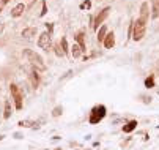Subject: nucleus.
Instances as JSON below:
<instances>
[{"mask_svg":"<svg viewBox=\"0 0 159 150\" xmlns=\"http://www.w3.org/2000/svg\"><path fill=\"white\" fill-rule=\"evenodd\" d=\"M24 56L27 57V60L32 63V66L35 68V70H39V71H44V70H46V63H44L43 57L39 56V54H36L35 51L25 49V51H24Z\"/></svg>","mask_w":159,"mask_h":150,"instance_id":"1","label":"nucleus"},{"mask_svg":"<svg viewBox=\"0 0 159 150\" xmlns=\"http://www.w3.org/2000/svg\"><path fill=\"white\" fill-rule=\"evenodd\" d=\"M145 30H147V21L139 18L134 22V29H132V38H134V41H140L145 36Z\"/></svg>","mask_w":159,"mask_h":150,"instance_id":"2","label":"nucleus"},{"mask_svg":"<svg viewBox=\"0 0 159 150\" xmlns=\"http://www.w3.org/2000/svg\"><path fill=\"white\" fill-rule=\"evenodd\" d=\"M105 115V107L101 104V106H95L93 109H91V114H90V123L91 125H96L99 123V122L104 119Z\"/></svg>","mask_w":159,"mask_h":150,"instance_id":"3","label":"nucleus"},{"mask_svg":"<svg viewBox=\"0 0 159 150\" xmlns=\"http://www.w3.org/2000/svg\"><path fill=\"white\" fill-rule=\"evenodd\" d=\"M10 90H11V95H13V100L16 101V107L21 111L22 106H24V101H22V92L19 90V87H18L16 84H11Z\"/></svg>","mask_w":159,"mask_h":150,"instance_id":"4","label":"nucleus"},{"mask_svg":"<svg viewBox=\"0 0 159 150\" xmlns=\"http://www.w3.org/2000/svg\"><path fill=\"white\" fill-rule=\"evenodd\" d=\"M38 46L41 48V49H44V51H47V49L52 46V38H50V33L44 32V33L39 35V38H38Z\"/></svg>","mask_w":159,"mask_h":150,"instance_id":"5","label":"nucleus"},{"mask_svg":"<svg viewBox=\"0 0 159 150\" xmlns=\"http://www.w3.org/2000/svg\"><path fill=\"white\" fill-rule=\"evenodd\" d=\"M112 10H110V6H105L104 10H101V13L96 16V19H95V30H98V27L99 25H102V22L107 19V16H109V13H110Z\"/></svg>","mask_w":159,"mask_h":150,"instance_id":"6","label":"nucleus"},{"mask_svg":"<svg viewBox=\"0 0 159 150\" xmlns=\"http://www.w3.org/2000/svg\"><path fill=\"white\" fill-rule=\"evenodd\" d=\"M36 35V27H27V29L22 30V38L25 40H32Z\"/></svg>","mask_w":159,"mask_h":150,"instance_id":"7","label":"nucleus"},{"mask_svg":"<svg viewBox=\"0 0 159 150\" xmlns=\"http://www.w3.org/2000/svg\"><path fill=\"white\" fill-rule=\"evenodd\" d=\"M104 48L105 49H110V48H113V44H115V36H113V33L110 32L109 35H105V38H104Z\"/></svg>","mask_w":159,"mask_h":150,"instance_id":"8","label":"nucleus"},{"mask_svg":"<svg viewBox=\"0 0 159 150\" xmlns=\"http://www.w3.org/2000/svg\"><path fill=\"white\" fill-rule=\"evenodd\" d=\"M25 11V6L22 5V3H19V5H16L14 8H13V11H11V16L13 18H19V16H22V13Z\"/></svg>","mask_w":159,"mask_h":150,"instance_id":"9","label":"nucleus"},{"mask_svg":"<svg viewBox=\"0 0 159 150\" xmlns=\"http://www.w3.org/2000/svg\"><path fill=\"white\" fill-rule=\"evenodd\" d=\"M76 41H77L79 46H81L82 51H85V35H84L82 32H79V33L76 35Z\"/></svg>","mask_w":159,"mask_h":150,"instance_id":"10","label":"nucleus"},{"mask_svg":"<svg viewBox=\"0 0 159 150\" xmlns=\"http://www.w3.org/2000/svg\"><path fill=\"white\" fill-rule=\"evenodd\" d=\"M140 19H148V3L143 2L142 3V8H140Z\"/></svg>","mask_w":159,"mask_h":150,"instance_id":"11","label":"nucleus"},{"mask_svg":"<svg viewBox=\"0 0 159 150\" xmlns=\"http://www.w3.org/2000/svg\"><path fill=\"white\" fill-rule=\"evenodd\" d=\"M136 127H137V120H131L123 127V131L125 133H131L132 130H136Z\"/></svg>","mask_w":159,"mask_h":150,"instance_id":"12","label":"nucleus"},{"mask_svg":"<svg viewBox=\"0 0 159 150\" xmlns=\"http://www.w3.org/2000/svg\"><path fill=\"white\" fill-rule=\"evenodd\" d=\"M71 52H73V57H74V59H79V57L82 56V52H84V51L81 49V46H79V44H73Z\"/></svg>","mask_w":159,"mask_h":150,"instance_id":"13","label":"nucleus"},{"mask_svg":"<svg viewBox=\"0 0 159 150\" xmlns=\"http://www.w3.org/2000/svg\"><path fill=\"white\" fill-rule=\"evenodd\" d=\"M105 35H107V27L105 25H101V29L98 30V41H104V38H105Z\"/></svg>","mask_w":159,"mask_h":150,"instance_id":"14","label":"nucleus"},{"mask_svg":"<svg viewBox=\"0 0 159 150\" xmlns=\"http://www.w3.org/2000/svg\"><path fill=\"white\" fill-rule=\"evenodd\" d=\"M3 117H5V119H10V117H11V106H10V101H5V112H3Z\"/></svg>","mask_w":159,"mask_h":150,"instance_id":"15","label":"nucleus"},{"mask_svg":"<svg viewBox=\"0 0 159 150\" xmlns=\"http://www.w3.org/2000/svg\"><path fill=\"white\" fill-rule=\"evenodd\" d=\"M62 49L65 54L70 52V48H68V41H66V38H62Z\"/></svg>","mask_w":159,"mask_h":150,"instance_id":"16","label":"nucleus"},{"mask_svg":"<svg viewBox=\"0 0 159 150\" xmlns=\"http://www.w3.org/2000/svg\"><path fill=\"white\" fill-rule=\"evenodd\" d=\"M19 125H21V127H25V128H30V127H33L35 123H33V122H30V120H21Z\"/></svg>","mask_w":159,"mask_h":150,"instance_id":"17","label":"nucleus"},{"mask_svg":"<svg viewBox=\"0 0 159 150\" xmlns=\"http://www.w3.org/2000/svg\"><path fill=\"white\" fill-rule=\"evenodd\" d=\"M145 85H147L148 89H151V87L154 85V77H153V76H148L147 81H145Z\"/></svg>","mask_w":159,"mask_h":150,"instance_id":"18","label":"nucleus"},{"mask_svg":"<svg viewBox=\"0 0 159 150\" xmlns=\"http://www.w3.org/2000/svg\"><path fill=\"white\" fill-rule=\"evenodd\" d=\"M30 79H32V84H33V87H38V73H36V71H33V73H32Z\"/></svg>","mask_w":159,"mask_h":150,"instance_id":"19","label":"nucleus"},{"mask_svg":"<svg viewBox=\"0 0 159 150\" xmlns=\"http://www.w3.org/2000/svg\"><path fill=\"white\" fill-rule=\"evenodd\" d=\"M151 16H153V18H157V16H159V5H157V3H154V6H153Z\"/></svg>","mask_w":159,"mask_h":150,"instance_id":"20","label":"nucleus"},{"mask_svg":"<svg viewBox=\"0 0 159 150\" xmlns=\"http://www.w3.org/2000/svg\"><path fill=\"white\" fill-rule=\"evenodd\" d=\"M55 54H57L58 57H63V56H65V52H63V49L60 48V44H58V46H55Z\"/></svg>","mask_w":159,"mask_h":150,"instance_id":"21","label":"nucleus"},{"mask_svg":"<svg viewBox=\"0 0 159 150\" xmlns=\"http://www.w3.org/2000/svg\"><path fill=\"white\" fill-rule=\"evenodd\" d=\"M60 114H62V107H55L54 111H52V115H54V117H58Z\"/></svg>","mask_w":159,"mask_h":150,"instance_id":"22","label":"nucleus"},{"mask_svg":"<svg viewBox=\"0 0 159 150\" xmlns=\"http://www.w3.org/2000/svg\"><path fill=\"white\" fill-rule=\"evenodd\" d=\"M90 6H91V3L88 2V0H85V2L81 5V8H82V10H90Z\"/></svg>","mask_w":159,"mask_h":150,"instance_id":"23","label":"nucleus"},{"mask_svg":"<svg viewBox=\"0 0 159 150\" xmlns=\"http://www.w3.org/2000/svg\"><path fill=\"white\" fill-rule=\"evenodd\" d=\"M47 13V5H46V2H43V11H41V16H44Z\"/></svg>","mask_w":159,"mask_h":150,"instance_id":"24","label":"nucleus"},{"mask_svg":"<svg viewBox=\"0 0 159 150\" xmlns=\"http://www.w3.org/2000/svg\"><path fill=\"white\" fill-rule=\"evenodd\" d=\"M46 29H47V33H50V32H52V29H54V27H52V24H46Z\"/></svg>","mask_w":159,"mask_h":150,"instance_id":"25","label":"nucleus"},{"mask_svg":"<svg viewBox=\"0 0 159 150\" xmlns=\"http://www.w3.org/2000/svg\"><path fill=\"white\" fill-rule=\"evenodd\" d=\"M10 2V0H2V3H8Z\"/></svg>","mask_w":159,"mask_h":150,"instance_id":"26","label":"nucleus"},{"mask_svg":"<svg viewBox=\"0 0 159 150\" xmlns=\"http://www.w3.org/2000/svg\"><path fill=\"white\" fill-rule=\"evenodd\" d=\"M156 3H157V5H159V0H156Z\"/></svg>","mask_w":159,"mask_h":150,"instance_id":"27","label":"nucleus"},{"mask_svg":"<svg viewBox=\"0 0 159 150\" xmlns=\"http://www.w3.org/2000/svg\"><path fill=\"white\" fill-rule=\"evenodd\" d=\"M0 13H2V6H0Z\"/></svg>","mask_w":159,"mask_h":150,"instance_id":"28","label":"nucleus"},{"mask_svg":"<svg viewBox=\"0 0 159 150\" xmlns=\"http://www.w3.org/2000/svg\"><path fill=\"white\" fill-rule=\"evenodd\" d=\"M55 150H62V148H55Z\"/></svg>","mask_w":159,"mask_h":150,"instance_id":"29","label":"nucleus"}]
</instances>
